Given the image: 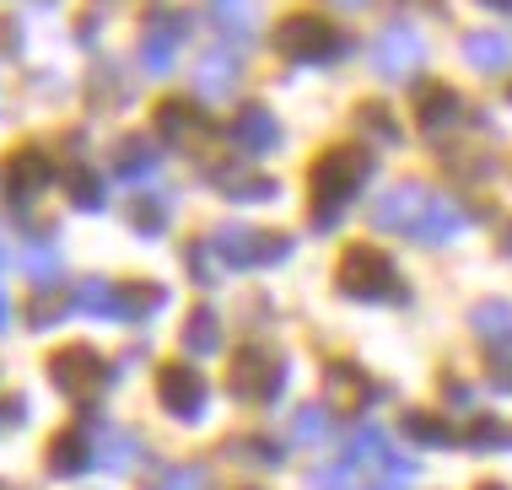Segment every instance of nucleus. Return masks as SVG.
Returning a JSON list of instances; mask_svg holds the SVG:
<instances>
[{"label": "nucleus", "mask_w": 512, "mask_h": 490, "mask_svg": "<svg viewBox=\"0 0 512 490\" xmlns=\"http://www.w3.org/2000/svg\"><path fill=\"white\" fill-rule=\"evenodd\" d=\"M442 394H448L453 404H469V383H459V377H448V383H442Z\"/></svg>", "instance_id": "40"}, {"label": "nucleus", "mask_w": 512, "mask_h": 490, "mask_svg": "<svg viewBox=\"0 0 512 490\" xmlns=\"http://www.w3.org/2000/svg\"><path fill=\"white\" fill-rule=\"evenodd\" d=\"M184 350H189V356H211V350H221V324H216L211 307L189 313V324H184Z\"/></svg>", "instance_id": "20"}, {"label": "nucleus", "mask_w": 512, "mask_h": 490, "mask_svg": "<svg viewBox=\"0 0 512 490\" xmlns=\"http://www.w3.org/2000/svg\"><path fill=\"white\" fill-rule=\"evenodd\" d=\"M356 114H362V130L372 140H383V146H394V140H399V124L389 119V108H383V103H362Z\"/></svg>", "instance_id": "30"}, {"label": "nucleus", "mask_w": 512, "mask_h": 490, "mask_svg": "<svg viewBox=\"0 0 512 490\" xmlns=\"http://www.w3.org/2000/svg\"><path fill=\"white\" fill-rule=\"evenodd\" d=\"M0 490H6V485H0Z\"/></svg>", "instance_id": "49"}, {"label": "nucleus", "mask_w": 512, "mask_h": 490, "mask_svg": "<svg viewBox=\"0 0 512 490\" xmlns=\"http://www.w3.org/2000/svg\"><path fill=\"white\" fill-rule=\"evenodd\" d=\"M308 490H356V469L340 464V469H313L308 474Z\"/></svg>", "instance_id": "34"}, {"label": "nucleus", "mask_w": 512, "mask_h": 490, "mask_svg": "<svg viewBox=\"0 0 512 490\" xmlns=\"http://www.w3.org/2000/svg\"><path fill=\"white\" fill-rule=\"evenodd\" d=\"M335 6H351L356 11V6H367V0H335Z\"/></svg>", "instance_id": "44"}, {"label": "nucleus", "mask_w": 512, "mask_h": 490, "mask_svg": "<svg viewBox=\"0 0 512 490\" xmlns=\"http://www.w3.org/2000/svg\"><path fill=\"white\" fill-rule=\"evenodd\" d=\"M464 54H469V65H475V70H502V65H512V33H496V27L469 33Z\"/></svg>", "instance_id": "16"}, {"label": "nucleus", "mask_w": 512, "mask_h": 490, "mask_svg": "<svg viewBox=\"0 0 512 490\" xmlns=\"http://www.w3.org/2000/svg\"><path fill=\"white\" fill-rule=\"evenodd\" d=\"M426 205H432V194H426L421 184H394L383 200H372L367 221L378 232H415V227H421V216H426Z\"/></svg>", "instance_id": "8"}, {"label": "nucleus", "mask_w": 512, "mask_h": 490, "mask_svg": "<svg viewBox=\"0 0 512 490\" xmlns=\"http://www.w3.org/2000/svg\"><path fill=\"white\" fill-rule=\"evenodd\" d=\"M178 38H184V27H178V22H151V27H146V38H141V60H146L151 76H168V70H173Z\"/></svg>", "instance_id": "15"}, {"label": "nucleus", "mask_w": 512, "mask_h": 490, "mask_svg": "<svg viewBox=\"0 0 512 490\" xmlns=\"http://www.w3.org/2000/svg\"><path fill=\"white\" fill-rule=\"evenodd\" d=\"M76 302L87 307V313H108V318H119L124 286H108V280H87V286L76 291Z\"/></svg>", "instance_id": "25"}, {"label": "nucleus", "mask_w": 512, "mask_h": 490, "mask_svg": "<svg viewBox=\"0 0 512 490\" xmlns=\"http://www.w3.org/2000/svg\"><path fill=\"white\" fill-rule=\"evenodd\" d=\"M92 458H98L103 469L124 474L135 458H141V442H135L130 431H119V426H98V453H92Z\"/></svg>", "instance_id": "17"}, {"label": "nucleus", "mask_w": 512, "mask_h": 490, "mask_svg": "<svg viewBox=\"0 0 512 490\" xmlns=\"http://www.w3.org/2000/svg\"><path fill=\"white\" fill-rule=\"evenodd\" d=\"M238 464H254V469H270V464H281V447H275L270 437H238L227 447Z\"/></svg>", "instance_id": "27"}, {"label": "nucleus", "mask_w": 512, "mask_h": 490, "mask_svg": "<svg viewBox=\"0 0 512 490\" xmlns=\"http://www.w3.org/2000/svg\"><path fill=\"white\" fill-rule=\"evenodd\" d=\"M480 490H507V485H480Z\"/></svg>", "instance_id": "45"}, {"label": "nucleus", "mask_w": 512, "mask_h": 490, "mask_svg": "<svg viewBox=\"0 0 512 490\" xmlns=\"http://www.w3.org/2000/svg\"><path fill=\"white\" fill-rule=\"evenodd\" d=\"M286 383V361L275 356L270 345H243L238 361H232V394L248 399V404H265L281 394Z\"/></svg>", "instance_id": "2"}, {"label": "nucleus", "mask_w": 512, "mask_h": 490, "mask_svg": "<svg viewBox=\"0 0 512 490\" xmlns=\"http://www.w3.org/2000/svg\"><path fill=\"white\" fill-rule=\"evenodd\" d=\"M464 227H469V216H464L459 200H432V205H426V216H421V227H415V237L437 248V243H453Z\"/></svg>", "instance_id": "13"}, {"label": "nucleus", "mask_w": 512, "mask_h": 490, "mask_svg": "<svg viewBox=\"0 0 512 490\" xmlns=\"http://www.w3.org/2000/svg\"><path fill=\"white\" fill-rule=\"evenodd\" d=\"M507 97H512V87H507Z\"/></svg>", "instance_id": "48"}, {"label": "nucleus", "mask_w": 512, "mask_h": 490, "mask_svg": "<svg viewBox=\"0 0 512 490\" xmlns=\"http://www.w3.org/2000/svg\"><path fill=\"white\" fill-rule=\"evenodd\" d=\"M130 221H135L141 232H162V227H168V200H157V205L141 200V205L130 210Z\"/></svg>", "instance_id": "35"}, {"label": "nucleus", "mask_w": 512, "mask_h": 490, "mask_svg": "<svg viewBox=\"0 0 512 490\" xmlns=\"http://www.w3.org/2000/svg\"><path fill=\"white\" fill-rule=\"evenodd\" d=\"M49 469H54V474H65V480L87 469V453H81V437H54V447H49Z\"/></svg>", "instance_id": "29"}, {"label": "nucleus", "mask_w": 512, "mask_h": 490, "mask_svg": "<svg viewBox=\"0 0 512 490\" xmlns=\"http://www.w3.org/2000/svg\"><path fill=\"white\" fill-rule=\"evenodd\" d=\"M65 184H71V194H76V205L81 210H98L103 205V194H108V184H103V173H92V167H71V173H65Z\"/></svg>", "instance_id": "23"}, {"label": "nucleus", "mask_w": 512, "mask_h": 490, "mask_svg": "<svg viewBox=\"0 0 512 490\" xmlns=\"http://www.w3.org/2000/svg\"><path fill=\"white\" fill-rule=\"evenodd\" d=\"M157 404L173 420H205V377L195 367H162L157 372Z\"/></svg>", "instance_id": "7"}, {"label": "nucleus", "mask_w": 512, "mask_h": 490, "mask_svg": "<svg viewBox=\"0 0 512 490\" xmlns=\"http://www.w3.org/2000/svg\"><path fill=\"white\" fill-rule=\"evenodd\" d=\"M415 60H421V33H415V27H405V22H394L389 33L372 44V65H378V76H389V81L410 76Z\"/></svg>", "instance_id": "9"}, {"label": "nucleus", "mask_w": 512, "mask_h": 490, "mask_svg": "<svg viewBox=\"0 0 512 490\" xmlns=\"http://www.w3.org/2000/svg\"><path fill=\"white\" fill-rule=\"evenodd\" d=\"M405 437L421 442V447H448L459 431H453V420H442V415H432V410H410V415H405Z\"/></svg>", "instance_id": "19"}, {"label": "nucleus", "mask_w": 512, "mask_h": 490, "mask_svg": "<svg viewBox=\"0 0 512 490\" xmlns=\"http://www.w3.org/2000/svg\"><path fill=\"white\" fill-rule=\"evenodd\" d=\"M464 114V97L453 87H421V97H415V119H421V130H448V124H459Z\"/></svg>", "instance_id": "11"}, {"label": "nucleus", "mask_w": 512, "mask_h": 490, "mask_svg": "<svg viewBox=\"0 0 512 490\" xmlns=\"http://www.w3.org/2000/svg\"><path fill=\"white\" fill-rule=\"evenodd\" d=\"M0 264H6V254H0Z\"/></svg>", "instance_id": "47"}, {"label": "nucleus", "mask_w": 512, "mask_h": 490, "mask_svg": "<svg viewBox=\"0 0 512 490\" xmlns=\"http://www.w3.org/2000/svg\"><path fill=\"white\" fill-rule=\"evenodd\" d=\"M335 280L345 286V297H389L394 259L383 254V248H372V243H356V248H345Z\"/></svg>", "instance_id": "4"}, {"label": "nucleus", "mask_w": 512, "mask_h": 490, "mask_svg": "<svg viewBox=\"0 0 512 490\" xmlns=\"http://www.w3.org/2000/svg\"><path fill=\"white\" fill-rule=\"evenodd\" d=\"M275 49H281V60L313 65V60H335L345 49V38H340V27H329L324 17H292L275 33Z\"/></svg>", "instance_id": "3"}, {"label": "nucleus", "mask_w": 512, "mask_h": 490, "mask_svg": "<svg viewBox=\"0 0 512 490\" xmlns=\"http://www.w3.org/2000/svg\"><path fill=\"white\" fill-rule=\"evenodd\" d=\"M157 490H211V474H205L200 464H178L157 480Z\"/></svg>", "instance_id": "33"}, {"label": "nucleus", "mask_w": 512, "mask_h": 490, "mask_svg": "<svg viewBox=\"0 0 512 490\" xmlns=\"http://www.w3.org/2000/svg\"><path fill=\"white\" fill-rule=\"evenodd\" d=\"M238 81H243V65H238V54H227V49L205 54L200 70H195L200 97H227V92H238Z\"/></svg>", "instance_id": "12"}, {"label": "nucleus", "mask_w": 512, "mask_h": 490, "mask_svg": "<svg viewBox=\"0 0 512 490\" xmlns=\"http://www.w3.org/2000/svg\"><path fill=\"white\" fill-rule=\"evenodd\" d=\"M6 313H11V307H6V297H0V329H6Z\"/></svg>", "instance_id": "43"}, {"label": "nucleus", "mask_w": 512, "mask_h": 490, "mask_svg": "<svg viewBox=\"0 0 512 490\" xmlns=\"http://www.w3.org/2000/svg\"><path fill=\"white\" fill-rule=\"evenodd\" d=\"M216 259L232 264V270H248V264H275L292 254V237L281 232H248V227H221L216 232Z\"/></svg>", "instance_id": "5"}, {"label": "nucleus", "mask_w": 512, "mask_h": 490, "mask_svg": "<svg viewBox=\"0 0 512 490\" xmlns=\"http://www.w3.org/2000/svg\"><path fill=\"white\" fill-rule=\"evenodd\" d=\"M372 490H405V480H383V485H372Z\"/></svg>", "instance_id": "41"}, {"label": "nucleus", "mask_w": 512, "mask_h": 490, "mask_svg": "<svg viewBox=\"0 0 512 490\" xmlns=\"http://www.w3.org/2000/svg\"><path fill=\"white\" fill-rule=\"evenodd\" d=\"M60 270H65V264H60V248H54V243H33V248H22V275H33L44 291L54 286V280H60Z\"/></svg>", "instance_id": "21"}, {"label": "nucleus", "mask_w": 512, "mask_h": 490, "mask_svg": "<svg viewBox=\"0 0 512 490\" xmlns=\"http://www.w3.org/2000/svg\"><path fill=\"white\" fill-rule=\"evenodd\" d=\"M151 167H157V146H151V140H124L119 157H114V173L119 178H146Z\"/></svg>", "instance_id": "22"}, {"label": "nucleus", "mask_w": 512, "mask_h": 490, "mask_svg": "<svg viewBox=\"0 0 512 490\" xmlns=\"http://www.w3.org/2000/svg\"><path fill=\"white\" fill-rule=\"evenodd\" d=\"M216 22L227 38H248V11H232V0H221L216 6Z\"/></svg>", "instance_id": "37"}, {"label": "nucleus", "mask_w": 512, "mask_h": 490, "mask_svg": "<svg viewBox=\"0 0 512 490\" xmlns=\"http://www.w3.org/2000/svg\"><path fill=\"white\" fill-rule=\"evenodd\" d=\"M367 173H372V157L367 151H351V146H340V151H324V157L313 162V189H318V205H345L356 189L367 184Z\"/></svg>", "instance_id": "1"}, {"label": "nucleus", "mask_w": 512, "mask_h": 490, "mask_svg": "<svg viewBox=\"0 0 512 490\" xmlns=\"http://www.w3.org/2000/svg\"><path fill=\"white\" fill-rule=\"evenodd\" d=\"M162 302H168V297H162V286H124L119 318H130V324H141V318H151Z\"/></svg>", "instance_id": "24"}, {"label": "nucleus", "mask_w": 512, "mask_h": 490, "mask_svg": "<svg viewBox=\"0 0 512 490\" xmlns=\"http://www.w3.org/2000/svg\"><path fill=\"white\" fill-rule=\"evenodd\" d=\"M0 184L11 189V200H17V210H22L38 189L49 184V162L38 157V151H11V162L0 167Z\"/></svg>", "instance_id": "10"}, {"label": "nucleus", "mask_w": 512, "mask_h": 490, "mask_svg": "<svg viewBox=\"0 0 512 490\" xmlns=\"http://www.w3.org/2000/svg\"><path fill=\"white\" fill-rule=\"evenodd\" d=\"M49 367H54V383H60L71 399H92L108 383V367H103V356L92 345H65Z\"/></svg>", "instance_id": "6"}, {"label": "nucleus", "mask_w": 512, "mask_h": 490, "mask_svg": "<svg viewBox=\"0 0 512 490\" xmlns=\"http://www.w3.org/2000/svg\"><path fill=\"white\" fill-rule=\"evenodd\" d=\"M232 194H238V200H270L275 184L270 178H243V184H232Z\"/></svg>", "instance_id": "38"}, {"label": "nucleus", "mask_w": 512, "mask_h": 490, "mask_svg": "<svg viewBox=\"0 0 512 490\" xmlns=\"http://www.w3.org/2000/svg\"><path fill=\"white\" fill-rule=\"evenodd\" d=\"M507 254H512V227H507Z\"/></svg>", "instance_id": "46"}, {"label": "nucleus", "mask_w": 512, "mask_h": 490, "mask_svg": "<svg viewBox=\"0 0 512 490\" xmlns=\"http://www.w3.org/2000/svg\"><path fill=\"white\" fill-rule=\"evenodd\" d=\"M157 130L168 135V140H184L189 130H200V114L189 103H162L157 108Z\"/></svg>", "instance_id": "28"}, {"label": "nucleus", "mask_w": 512, "mask_h": 490, "mask_svg": "<svg viewBox=\"0 0 512 490\" xmlns=\"http://www.w3.org/2000/svg\"><path fill=\"white\" fill-rule=\"evenodd\" d=\"M469 324H475V334H486V340H507L512 307H507V302H480L475 313H469Z\"/></svg>", "instance_id": "26"}, {"label": "nucleus", "mask_w": 512, "mask_h": 490, "mask_svg": "<svg viewBox=\"0 0 512 490\" xmlns=\"http://www.w3.org/2000/svg\"><path fill=\"white\" fill-rule=\"evenodd\" d=\"M232 140L259 157V151H270L275 140H281V124H275L265 108H238V119H232Z\"/></svg>", "instance_id": "14"}, {"label": "nucleus", "mask_w": 512, "mask_h": 490, "mask_svg": "<svg viewBox=\"0 0 512 490\" xmlns=\"http://www.w3.org/2000/svg\"><path fill=\"white\" fill-rule=\"evenodd\" d=\"M345 464H351V469H362V464L383 469V464H389L383 431H378V426H356V431H351V442H345Z\"/></svg>", "instance_id": "18"}, {"label": "nucleus", "mask_w": 512, "mask_h": 490, "mask_svg": "<svg viewBox=\"0 0 512 490\" xmlns=\"http://www.w3.org/2000/svg\"><path fill=\"white\" fill-rule=\"evenodd\" d=\"M54 313H65V297H60V291H54V286H49V291H44V297H38L33 307H27V324H38V329H44V324H49V318H54Z\"/></svg>", "instance_id": "36"}, {"label": "nucleus", "mask_w": 512, "mask_h": 490, "mask_svg": "<svg viewBox=\"0 0 512 490\" xmlns=\"http://www.w3.org/2000/svg\"><path fill=\"white\" fill-rule=\"evenodd\" d=\"M464 442L469 447H496V442H512V431L502 426V420H491V415H475L469 431H464Z\"/></svg>", "instance_id": "32"}, {"label": "nucleus", "mask_w": 512, "mask_h": 490, "mask_svg": "<svg viewBox=\"0 0 512 490\" xmlns=\"http://www.w3.org/2000/svg\"><path fill=\"white\" fill-rule=\"evenodd\" d=\"M22 420H27V399H6V404H0V431L22 426Z\"/></svg>", "instance_id": "39"}, {"label": "nucleus", "mask_w": 512, "mask_h": 490, "mask_svg": "<svg viewBox=\"0 0 512 490\" xmlns=\"http://www.w3.org/2000/svg\"><path fill=\"white\" fill-rule=\"evenodd\" d=\"M480 6H496V11H507V6H512V0H480Z\"/></svg>", "instance_id": "42"}, {"label": "nucleus", "mask_w": 512, "mask_h": 490, "mask_svg": "<svg viewBox=\"0 0 512 490\" xmlns=\"http://www.w3.org/2000/svg\"><path fill=\"white\" fill-rule=\"evenodd\" d=\"M324 431H329V410H318V404H308V410H297L292 415V437L297 442H324Z\"/></svg>", "instance_id": "31"}]
</instances>
